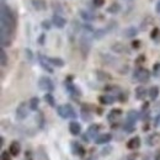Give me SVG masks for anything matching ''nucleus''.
<instances>
[{
    "label": "nucleus",
    "instance_id": "obj_1",
    "mask_svg": "<svg viewBox=\"0 0 160 160\" xmlns=\"http://www.w3.org/2000/svg\"><path fill=\"white\" fill-rule=\"evenodd\" d=\"M15 27H16V18L14 11L2 2L1 4V47H8L11 44Z\"/></svg>",
    "mask_w": 160,
    "mask_h": 160
},
{
    "label": "nucleus",
    "instance_id": "obj_2",
    "mask_svg": "<svg viewBox=\"0 0 160 160\" xmlns=\"http://www.w3.org/2000/svg\"><path fill=\"white\" fill-rule=\"evenodd\" d=\"M57 113L60 118H77V112L70 103H65L62 106H57Z\"/></svg>",
    "mask_w": 160,
    "mask_h": 160
},
{
    "label": "nucleus",
    "instance_id": "obj_3",
    "mask_svg": "<svg viewBox=\"0 0 160 160\" xmlns=\"http://www.w3.org/2000/svg\"><path fill=\"white\" fill-rule=\"evenodd\" d=\"M38 88L46 92H52L54 90V84L51 78L48 77H41L38 80Z\"/></svg>",
    "mask_w": 160,
    "mask_h": 160
},
{
    "label": "nucleus",
    "instance_id": "obj_4",
    "mask_svg": "<svg viewBox=\"0 0 160 160\" xmlns=\"http://www.w3.org/2000/svg\"><path fill=\"white\" fill-rule=\"evenodd\" d=\"M91 43H92V38L88 35V33H84L81 37H80V49L81 52L86 56L90 49H91Z\"/></svg>",
    "mask_w": 160,
    "mask_h": 160
},
{
    "label": "nucleus",
    "instance_id": "obj_5",
    "mask_svg": "<svg viewBox=\"0 0 160 160\" xmlns=\"http://www.w3.org/2000/svg\"><path fill=\"white\" fill-rule=\"evenodd\" d=\"M133 79L138 80L140 82H148L150 79V74L147 69L144 68H137L134 72H133Z\"/></svg>",
    "mask_w": 160,
    "mask_h": 160
},
{
    "label": "nucleus",
    "instance_id": "obj_6",
    "mask_svg": "<svg viewBox=\"0 0 160 160\" xmlns=\"http://www.w3.org/2000/svg\"><path fill=\"white\" fill-rule=\"evenodd\" d=\"M27 117H28V110L26 108V102H22L16 108V118L19 121H22Z\"/></svg>",
    "mask_w": 160,
    "mask_h": 160
},
{
    "label": "nucleus",
    "instance_id": "obj_7",
    "mask_svg": "<svg viewBox=\"0 0 160 160\" xmlns=\"http://www.w3.org/2000/svg\"><path fill=\"white\" fill-rule=\"evenodd\" d=\"M52 23H53L57 28H64L65 25H67V20H65L63 16H60L59 14H54L53 18H52Z\"/></svg>",
    "mask_w": 160,
    "mask_h": 160
},
{
    "label": "nucleus",
    "instance_id": "obj_8",
    "mask_svg": "<svg viewBox=\"0 0 160 160\" xmlns=\"http://www.w3.org/2000/svg\"><path fill=\"white\" fill-rule=\"evenodd\" d=\"M69 132L72 136H79L81 133V126H80L79 122L77 121H72L69 123Z\"/></svg>",
    "mask_w": 160,
    "mask_h": 160
},
{
    "label": "nucleus",
    "instance_id": "obj_9",
    "mask_svg": "<svg viewBox=\"0 0 160 160\" xmlns=\"http://www.w3.org/2000/svg\"><path fill=\"white\" fill-rule=\"evenodd\" d=\"M112 139V136L110 134V133H102V134H99L96 138H95V143L96 144H107V143H110Z\"/></svg>",
    "mask_w": 160,
    "mask_h": 160
},
{
    "label": "nucleus",
    "instance_id": "obj_10",
    "mask_svg": "<svg viewBox=\"0 0 160 160\" xmlns=\"http://www.w3.org/2000/svg\"><path fill=\"white\" fill-rule=\"evenodd\" d=\"M70 144H72V153H73V154H75V155H78V157H84V155H85V149L80 145L79 143L72 142Z\"/></svg>",
    "mask_w": 160,
    "mask_h": 160
},
{
    "label": "nucleus",
    "instance_id": "obj_11",
    "mask_svg": "<svg viewBox=\"0 0 160 160\" xmlns=\"http://www.w3.org/2000/svg\"><path fill=\"white\" fill-rule=\"evenodd\" d=\"M21 152V145L19 142H12L10 148H9V153L11 154V157H18Z\"/></svg>",
    "mask_w": 160,
    "mask_h": 160
},
{
    "label": "nucleus",
    "instance_id": "obj_12",
    "mask_svg": "<svg viewBox=\"0 0 160 160\" xmlns=\"http://www.w3.org/2000/svg\"><path fill=\"white\" fill-rule=\"evenodd\" d=\"M46 60L49 63V64H52V65H54V67H58V68H62V67H64V60L58 58V57H44Z\"/></svg>",
    "mask_w": 160,
    "mask_h": 160
},
{
    "label": "nucleus",
    "instance_id": "obj_13",
    "mask_svg": "<svg viewBox=\"0 0 160 160\" xmlns=\"http://www.w3.org/2000/svg\"><path fill=\"white\" fill-rule=\"evenodd\" d=\"M137 35H138V30H137L136 27H133V26L127 27V28L123 31V36H124L126 38H134Z\"/></svg>",
    "mask_w": 160,
    "mask_h": 160
},
{
    "label": "nucleus",
    "instance_id": "obj_14",
    "mask_svg": "<svg viewBox=\"0 0 160 160\" xmlns=\"http://www.w3.org/2000/svg\"><path fill=\"white\" fill-rule=\"evenodd\" d=\"M31 2H32V6L37 11H42V10H46L47 9L46 0H31Z\"/></svg>",
    "mask_w": 160,
    "mask_h": 160
},
{
    "label": "nucleus",
    "instance_id": "obj_15",
    "mask_svg": "<svg viewBox=\"0 0 160 160\" xmlns=\"http://www.w3.org/2000/svg\"><path fill=\"white\" fill-rule=\"evenodd\" d=\"M64 85H65V88H67V90L73 95V96H80L81 95V92H80V90L74 85V84H70V82H64Z\"/></svg>",
    "mask_w": 160,
    "mask_h": 160
},
{
    "label": "nucleus",
    "instance_id": "obj_16",
    "mask_svg": "<svg viewBox=\"0 0 160 160\" xmlns=\"http://www.w3.org/2000/svg\"><path fill=\"white\" fill-rule=\"evenodd\" d=\"M99 129H100V126H99V124H92V126H90L89 129H88V134H89V137L95 139V138L99 136V134H98Z\"/></svg>",
    "mask_w": 160,
    "mask_h": 160
},
{
    "label": "nucleus",
    "instance_id": "obj_17",
    "mask_svg": "<svg viewBox=\"0 0 160 160\" xmlns=\"http://www.w3.org/2000/svg\"><path fill=\"white\" fill-rule=\"evenodd\" d=\"M148 95L152 101H155L159 96V88L158 86H152L149 90H148Z\"/></svg>",
    "mask_w": 160,
    "mask_h": 160
},
{
    "label": "nucleus",
    "instance_id": "obj_18",
    "mask_svg": "<svg viewBox=\"0 0 160 160\" xmlns=\"http://www.w3.org/2000/svg\"><path fill=\"white\" fill-rule=\"evenodd\" d=\"M127 145H128V148H129V149H137V148H139L140 147V138L139 137H134V138H132V139L127 143Z\"/></svg>",
    "mask_w": 160,
    "mask_h": 160
},
{
    "label": "nucleus",
    "instance_id": "obj_19",
    "mask_svg": "<svg viewBox=\"0 0 160 160\" xmlns=\"http://www.w3.org/2000/svg\"><path fill=\"white\" fill-rule=\"evenodd\" d=\"M147 94H148V91L145 90V88H144V86H138V88L136 89V98H137L138 100L144 99Z\"/></svg>",
    "mask_w": 160,
    "mask_h": 160
},
{
    "label": "nucleus",
    "instance_id": "obj_20",
    "mask_svg": "<svg viewBox=\"0 0 160 160\" xmlns=\"http://www.w3.org/2000/svg\"><path fill=\"white\" fill-rule=\"evenodd\" d=\"M115 98L113 96H111V95H102L100 96V102L102 105H111V103H113L115 102Z\"/></svg>",
    "mask_w": 160,
    "mask_h": 160
},
{
    "label": "nucleus",
    "instance_id": "obj_21",
    "mask_svg": "<svg viewBox=\"0 0 160 160\" xmlns=\"http://www.w3.org/2000/svg\"><path fill=\"white\" fill-rule=\"evenodd\" d=\"M38 59H40L41 67H42V68H43L46 72H48V73H51V74H52V73H53V69L49 67V63L46 60V58H42V57L40 56V57H38Z\"/></svg>",
    "mask_w": 160,
    "mask_h": 160
},
{
    "label": "nucleus",
    "instance_id": "obj_22",
    "mask_svg": "<svg viewBox=\"0 0 160 160\" xmlns=\"http://www.w3.org/2000/svg\"><path fill=\"white\" fill-rule=\"evenodd\" d=\"M43 99H44V101H46L51 107H56V100H54V96H53L51 92H46Z\"/></svg>",
    "mask_w": 160,
    "mask_h": 160
},
{
    "label": "nucleus",
    "instance_id": "obj_23",
    "mask_svg": "<svg viewBox=\"0 0 160 160\" xmlns=\"http://www.w3.org/2000/svg\"><path fill=\"white\" fill-rule=\"evenodd\" d=\"M28 105H30V110L36 111V110L38 108V105H40V99H38L37 96L32 98V99L30 100V102H28Z\"/></svg>",
    "mask_w": 160,
    "mask_h": 160
},
{
    "label": "nucleus",
    "instance_id": "obj_24",
    "mask_svg": "<svg viewBox=\"0 0 160 160\" xmlns=\"http://www.w3.org/2000/svg\"><path fill=\"white\" fill-rule=\"evenodd\" d=\"M121 10V5L118 2H113L110 8H107V12H110V14H117V12H120Z\"/></svg>",
    "mask_w": 160,
    "mask_h": 160
},
{
    "label": "nucleus",
    "instance_id": "obj_25",
    "mask_svg": "<svg viewBox=\"0 0 160 160\" xmlns=\"http://www.w3.org/2000/svg\"><path fill=\"white\" fill-rule=\"evenodd\" d=\"M105 35H106V30H105V28H99V30H95V31H94L92 38H95V40H101L102 37H105Z\"/></svg>",
    "mask_w": 160,
    "mask_h": 160
},
{
    "label": "nucleus",
    "instance_id": "obj_26",
    "mask_svg": "<svg viewBox=\"0 0 160 160\" xmlns=\"http://www.w3.org/2000/svg\"><path fill=\"white\" fill-rule=\"evenodd\" d=\"M112 51H115L116 53H123L124 51H126V48L123 47V44H121V43H115L113 46H112ZM127 53H128V51H126Z\"/></svg>",
    "mask_w": 160,
    "mask_h": 160
},
{
    "label": "nucleus",
    "instance_id": "obj_27",
    "mask_svg": "<svg viewBox=\"0 0 160 160\" xmlns=\"http://www.w3.org/2000/svg\"><path fill=\"white\" fill-rule=\"evenodd\" d=\"M79 14H80V16H81V19L85 21H91L94 19V16H91V14H89V12L85 11V10H80Z\"/></svg>",
    "mask_w": 160,
    "mask_h": 160
},
{
    "label": "nucleus",
    "instance_id": "obj_28",
    "mask_svg": "<svg viewBox=\"0 0 160 160\" xmlns=\"http://www.w3.org/2000/svg\"><path fill=\"white\" fill-rule=\"evenodd\" d=\"M0 57H1V67H6L8 65V56L4 51V48H1V51H0Z\"/></svg>",
    "mask_w": 160,
    "mask_h": 160
},
{
    "label": "nucleus",
    "instance_id": "obj_29",
    "mask_svg": "<svg viewBox=\"0 0 160 160\" xmlns=\"http://www.w3.org/2000/svg\"><path fill=\"white\" fill-rule=\"evenodd\" d=\"M81 118L85 121V122H89V121L91 120V116H90L89 111H88V110H85L84 107H82V110H81Z\"/></svg>",
    "mask_w": 160,
    "mask_h": 160
},
{
    "label": "nucleus",
    "instance_id": "obj_30",
    "mask_svg": "<svg viewBox=\"0 0 160 160\" xmlns=\"http://www.w3.org/2000/svg\"><path fill=\"white\" fill-rule=\"evenodd\" d=\"M41 26H42V28H43V30H46V31H49V30L52 28V25H51V21H48V20L42 21V23H41Z\"/></svg>",
    "mask_w": 160,
    "mask_h": 160
},
{
    "label": "nucleus",
    "instance_id": "obj_31",
    "mask_svg": "<svg viewBox=\"0 0 160 160\" xmlns=\"http://www.w3.org/2000/svg\"><path fill=\"white\" fill-rule=\"evenodd\" d=\"M111 152H112V147L111 145H105V148L101 150V154L102 155H108Z\"/></svg>",
    "mask_w": 160,
    "mask_h": 160
},
{
    "label": "nucleus",
    "instance_id": "obj_32",
    "mask_svg": "<svg viewBox=\"0 0 160 160\" xmlns=\"http://www.w3.org/2000/svg\"><path fill=\"white\" fill-rule=\"evenodd\" d=\"M25 54H26V57H27L28 60L33 59V53H32V51H31L30 48H26V49H25Z\"/></svg>",
    "mask_w": 160,
    "mask_h": 160
},
{
    "label": "nucleus",
    "instance_id": "obj_33",
    "mask_svg": "<svg viewBox=\"0 0 160 160\" xmlns=\"http://www.w3.org/2000/svg\"><path fill=\"white\" fill-rule=\"evenodd\" d=\"M158 36H159V28H158V27H155V28H154V30L152 31L150 38H152V40H155V38H157Z\"/></svg>",
    "mask_w": 160,
    "mask_h": 160
},
{
    "label": "nucleus",
    "instance_id": "obj_34",
    "mask_svg": "<svg viewBox=\"0 0 160 160\" xmlns=\"http://www.w3.org/2000/svg\"><path fill=\"white\" fill-rule=\"evenodd\" d=\"M92 2H94V5H95L96 8H101V6L105 4V0H94Z\"/></svg>",
    "mask_w": 160,
    "mask_h": 160
},
{
    "label": "nucleus",
    "instance_id": "obj_35",
    "mask_svg": "<svg viewBox=\"0 0 160 160\" xmlns=\"http://www.w3.org/2000/svg\"><path fill=\"white\" fill-rule=\"evenodd\" d=\"M10 153H6V152H2V154H1V160H11L10 159Z\"/></svg>",
    "mask_w": 160,
    "mask_h": 160
},
{
    "label": "nucleus",
    "instance_id": "obj_36",
    "mask_svg": "<svg viewBox=\"0 0 160 160\" xmlns=\"http://www.w3.org/2000/svg\"><path fill=\"white\" fill-rule=\"evenodd\" d=\"M44 40H46V33H42L40 36V38H38V43H40L41 46L44 44Z\"/></svg>",
    "mask_w": 160,
    "mask_h": 160
},
{
    "label": "nucleus",
    "instance_id": "obj_37",
    "mask_svg": "<svg viewBox=\"0 0 160 160\" xmlns=\"http://www.w3.org/2000/svg\"><path fill=\"white\" fill-rule=\"evenodd\" d=\"M81 139L88 143V142L90 140V137H89V134H88V133H84V134H82V137H81Z\"/></svg>",
    "mask_w": 160,
    "mask_h": 160
},
{
    "label": "nucleus",
    "instance_id": "obj_38",
    "mask_svg": "<svg viewBox=\"0 0 160 160\" xmlns=\"http://www.w3.org/2000/svg\"><path fill=\"white\" fill-rule=\"evenodd\" d=\"M84 30H86V31H89V32H92V27H91L89 23L84 25Z\"/></svg>",
    "mask_w": 160,
    "mask_h": 160
},
{
    "label": "nucleus",
    "instance_id": "obj_39",
    "mask_svg": "<svg viewBox=\"0 0 160 160\" xmlns=\"http://www.w3.org/2000/svg\"><path fill=\"white\" fill-rule=\"evenodd\" d=\"M139 44H140V42H139V41H134V42L132 43V47L137 49V48H139Z\"/></svg>",
    "mask_w": 160,
    "mask_h": 160
},
{
    "label": "nucleus",
    "instance_id": "obj_40",
    "mask_svg": "<svg viewBox=\"0 0 160 160\" xmlns=\"http://www.w3.org/2000/svg\"><path fill=\"white\" fill-rule=\"evenodd\" d=\"M160 69V63H157V64H155V65H154V72H155V73H157V72H158V70H159Z\"/></svg>",
    "mask_w": 160,
    "mask_h": 160
},
{
    "label": "nucleus",
    "instance_id": "obj_41",
    "mask_svg": "<svg viewBox=\"0 0 160 160\" xmlns=\"http://www.w3.org/2000/svg\"><path fill=\"white\" fill-rule=\"evenodd\" d=\"M143 60H145V58H144V56H139V58L137 59V63H139V62H143Z\"/></svg>",
    "mask_w": 160,
    "mask_h": 160
},
{
    "label": "nucleus",
    "instance_id": "obj_42",
    "mask_svg": "<svg viewBox=\"0 0 160 160\" xmlns=\"http://www.w3.org/2000/svg\"><path fill=\"white\" fill-rule=\"evenodd\" d=\"M157 12L160 14V0L158 1V4H157Z\"/></svg>",
    "mask_w": 160,
    "mask_h": 160
},
{
    "label": "nucleus",
    "instance_id": "obj_43",
    "mask_svg": "<svg viewBox=\"0 0 160 160\" xmlns=\"http://www.w3.org/2000/svg\"><path fill=\"white\" fill-rule=\"evenodd\" d=\"M159 121H160V115L158 116V117H157V118H155V127L159 124Z\"/></svg>",
    "mask_w": 160,
    "mask_h": 160
},
{
    "label": "nucleus",
    "instance_id": "obj_44",
    "mask_svg": "<svg viewBox=\"0 0 160 160\" xmlns=\"http://www.w3.org/2000/svg\"><path fill=\"white\" fill-rule=\"evenodd\" d=\"M155 160H160V155H158V157L155 158Z\"/></svg>",
    "mask_w": 160,
    "mask_h": 160
},
{
    "label": "nucleus",
    "instance_id": "obj_45",
    "mask_svg": "<svg viewBox=\"0 0 160 160\" xmlns=\"http://www.w3.org/2000/svg\"><path fill=\"white\" fill-rule=\"evenodd\" d=\"M28 160H31V159H28Z\"/></svg>",
    "mask_w": 160,
    "mask_h": 160
}]
</instances>
